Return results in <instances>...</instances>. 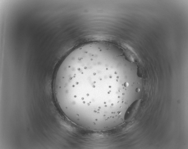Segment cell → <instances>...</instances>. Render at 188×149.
I'll use <instances>...</instances> for the list:
<instances>
[{
    "label": "cell",
    "instance_id": "6da1fadb",
    "mask_svg": "<svg viewBox=\"0 0 188 149\" xmlns=\"http://www.w3.org/2000/svg\"><path fill=\"white\" fill-rule=\"evenodd\" d=\"M118 68L116 54L105 47L85 46L71 52L54 80L56 98L67 117L95 121L107 118L118 98Z\"/></svg>",
    "mask_w": 188,
    "mask_h": 149
}]
</instances>
